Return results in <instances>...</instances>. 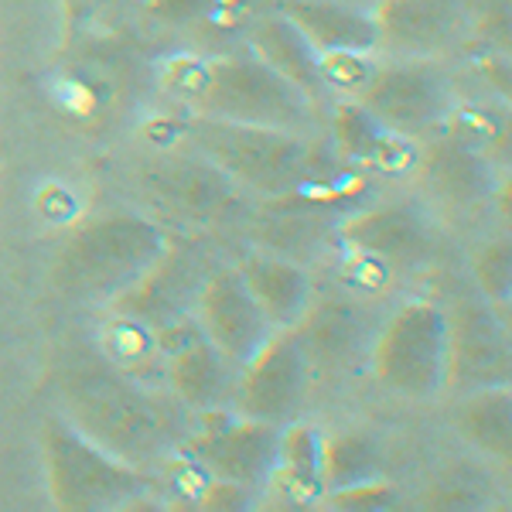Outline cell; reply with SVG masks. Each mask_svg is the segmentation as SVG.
<instances>
[{"label": "cell", "mask_w": 512, "mask_h": 512, "mask_svg": "<svg viewBox=\"0 0 512 512\" xmlns=\"http://www.w3.org/2000/svg\"><path fill=\"white\" fill-rule=\"evenodd\" d=\"M59 414L72 427L134 468L164 461L188 431L185 407L161 386L117 373L106 362H72L55 379Z\"/></svg>", "instance_id": "1"}, {"label": "cell", "mask_w": 512, "mask_h": 512, "mask_svg": "<svg viewBox=\"0 0 512 512\" xmlns=\"http://www.w3.org/2000/svg\"><path fill=\"white\" fill-rule=\"evenodd\" d=\"M178 144L192 147L205 161H212L226 178H233L243 192L260 195L267 202L287 198L301 188L338 175L321 144L308 134L260 127V123H236L181 113Z\"/></svg>", "instance_id": "2"}, {"label": "cell", "mask_w": 512, "mask_h": 512, "mask_svg": "<svg viewBox=\"0 0 512 512\" xmlns=\"http://www.w3.org/2000/svg\"><path fill=\"white\" fill-rule=\"evenodd\" d=\"M171 236L140 212H103L72 222L48 263V284L65 301L110 304L168 250Z\"/></svg>", "instance_id": "3"}, {"label": "cell", "mask_w": 512, "mask_h": 512, "mask_svg": "<svg viewBox=\"0 0 512 512\" xmlns=\"http://www.w3.org/2000/svg\"><path fill=\"white\" fill-rule=\"evenodd\" d=\"M41 458L52 506L65 512L130 509L151 495L144 468L113 458L89 437H82L62 414L41 424Z\"/></svg>", "instance_id": "4"}, {"label": "cell", "mask_w": 512, "mask_h": 512, "mask_svg": "<svg viewBox=\"0 0 512 512\" xmlns=\"http://www.w3.org/2000/svg\"><path fill=\"white\" fill-rule=\"evenodd\" d=\"M192 113L236 123H260V127L291 130V134H318V103L308 93L277 76L256 55L229 52L209 59L205 86L198 93Z\"/></svg>", "instance_id": "5"}, {"label": "cell", "mask_w": 512, "mask_h": 512, "mask_svg": "<svg viewBox=\"0 0 512 512\" xmlns=\"http://www.w3.org/2000/svg\"><path fill=\"white\" fill-rule=\"evenodd\" d=\"M134 188L161 216L185 226L216 229L243 216V188L192 147H164L134 164Z\"/></svg>", "instance_id": "6"}, {"label": "cell", "mask_w": 512, "mask_h": 512, "mask_svg": "<svg viewBox=\"0 0 512 512\" xmlns=\"http://www.w3.org/2000/svg\"><path fill=\"white\" fill-rule=\"evenodd\" d=\"M379 383L407 400H431L448 379V311L414 297L383 318L369 352Z\"/></svg>", "instance_id": "7"}, {"label": "cell", "mask_w": 512, "mask_h": 512, "mask_svg": "<svg viewBox=\"0 0 512 512\" xmlns=\"http://www.w3.org/2000/svg\"><path fill=\"white\" fill-rule=\"evenodd\" d=\"M280 431V424L243 417L233 407L198 410L195 420H188L181 451L192 454L212 478L260 492L267 489V478L274 472Z\"/></svg>", "instance_id": "8"}, {"label": "cell", "mask_w": 512, "mask_h": 512, "mask_svg": "<svg viewBox=\"0 0 512 512\" xmlns=\"http://www.w3.org/2000/svg\"><path fill=\"white\" fill-rule=\"evenodd\" d=\"M352 99L366 106L379 123L410 137L441 127L454 106V93L444 69L427 59L376 65L373 79Z\"/></svg>", "instance_id": "9"}, {"label": "cell", "mask_w": 512, "mask_h": 512, "mask_svg": "<svg viewBox=\"0 0 512 512\" xmlns=\"http://www.w3.org/2000/svg\"><path fill=\"white\" fill-rule=\"evenodd\" d=\"M164 355V386L185 410L233 407L239 369L202 335L195 315H181L158 325Z\"/></svg>", "instance_id": "10"}, {"label": "cell", "mask_w": 512, "mask_h": 512, "mask_svg": "<svg viewBox=\"0 0 512 512\" xmlns=\"http://www.w3.org/2000/svg\"><path fill=\"white\" fill-rule=\"evenodd\" d=\"M311 366L301 352L294 328H277L263 342V349L239 369L233 410L243 417L270 420V424H291L297 420L308 396Z\"/></svg>", "instance_id": "11"}, {"label": "cell", "mask_w": 512, "mask_h": 512, "mask_svg": "<svg viewBox=\"0 0 512 512\" xmlns=\"http://www.w3.org/2000/svg\"><path fill=\"white\" fill-rule=\"evenodd\" d=\"M383 315L359 294L311 297L308 311L294 325L301 352L311 369L345 373L369 359Z\"/></svg>", "instance_id": "12"}, {"label": "cell", "mask_w": 512, "mask_h": 512, "mask_svg": "<svg viewBox=\"0 0 512 512\" xmlns=\"http://www.w3.org/2000/svg\"><path fill=\"white\" fill-rule=\"evenodd\" d=\"M448 311V379L444 390L472 393L509 386V328L492 304L458 301Z\"/></svg>", "instance_id": "13"}, {"label": "cell", "mask_w": 512, "mask_h": 512, "mask_svg": "<svg viewBox=\"0 0 512 512\" xmlns=\"http://www.w3.org/2000/svg\"><path fill=\"white\" fill-rule=\"evenodd\" d=\"M192 315L198 321V328H202V335L209 338L236 369H243L246 362L263 349V342L277 332L267 321V315L260 311V304L253 301V294L246 291L236 267L209 270L202 291L195 297Z\"/></svg>", "instance_id": "14"}, {"label": "cell", "mask_w": 512, "mask_h": 512, "mask_svg": "<svg viewBox=\"0 0 512 512\" xmlns=\"http://www.w3.org/2000/svg\"><path fill=\"white\" fill-rule=\"evenodd\" d=\"M209 263L198 246L168 243L158 260L140 274L127 291H120L110 301V311L134 315L147 325H168L181 315H192L195 297L209 277Z\"/></svg>", "instance_id": "15"}, {"label": "cell", "mask_w": 512, "mask_h": 512, "mask_svg": "<svg viewBox=\"0 0 512 512\" xmlns=\"http://www.w3.org/2000/svg\"><path fill=\"white\" fill-rule=\"evenodd\" d=\"M328 130H332L335 158H342L352 168H366L386 178H403L417 171V137L379 123L355 99H335L332 113H328Z\"/></svg>", "instance_id": "16"}, {"label": "cell", "mask_w": 512, "mask_h": 512, "mask_svg": "<svg viewBox=\"0 0 512 512\" xmlns=\"http://www.w3.org/2000/svg\"><path fill=\"white\" fill-rule=\"evenodd\" d=\"M335 239L342 250H359L373 253L379 260L407 263V260H424L431 256L434 236L431 222L424 219V212L417 205H369L352 216L338 222Z\"/></svg>", "instance_id": "17"}, {"label": "cell", "mask_w": 512, "mask_h": 512, "mask_svg": "<svg viewBox=\"0 0 512 512\" xmlns=\"http://www.w3.org/2000/svg\"><path fill=\"white\" fill-rule=\"evenodd\" d=\"M414 175L424 181V188L437 202H444L448 209L472 212L485 198L499 188L489 158H482L472 147L458 144L454 137H437L431 144H420V158Z\"/></svg>", "instance_id": "18"}, {"label": "cell", "mask_w": 512, "mask_h": 512, "mask_svg": "<svg viewBox=\"0 0 512 512\" xmlns=\"http://www.w3.org/2000/svg\"><path fill=\"white\" fill-rule=\"evenodd\" d=\"M465 0H376L373 14L379 45L407 55L444 48L458 31Z\"/></svg>", "instance_id": "19"}, {"label": "cell", "mask_w": 512, "mask_h": 512, "mask_svg": "<svg viewBox=\"0 0 512 512\" xmlns=\"http://www.w3.org/2000/svg\"><path fill=\"white\" fill-rule=\"evenodd\" d=\"M236 270L274 328H294L315 297L311 274L284 253H250L236 263Z\"/></svg>", "instance_id": "20"}, {"label": "cell", "mask_w": 512, "mask_h": 512, "mask_svg": "<svg viewBox=\"0 0 512 512\" xmlns=\"http://www.w3.org/2000/svg\"><path fill=\"white\" fill-rule=\"evenodd\" d=\"M270 495L287 509H315L325 499L321 478V431L308 420H291L280 431V451L267 478Z\"/></svg>", "instance_id": "21"}, {"label": "cell", "mask_w": 512, "mask_h": 512, "mask_svg": "<svg viewBox=\"0 0 512 512\" xmlns=\"http://www.w3.org/2000/svg\"><path fill=\"white\" fill-rule=\"evenodd\" d=\"M277 11L308 38L315 52H335V48L373 52L379 48L376 21L362 7L342 4V0H284Z\"/></svg>", "instance_id": "22"}, {"label": "cell", "mask_w": 512, "mask_h": 512, "mask_svg": "<svg viewBox=\"0 0 512 512\" xmlns=\"http://www.w3.org/2000/svg\"><path fill=\"white\" fill-rule=\"evenodd\" d=\"M246 48L263 65H270L277 76H284L291 86L308 93L315 103L325 96L318 79V52L280 11L260 14V18L250 21V28H246Z\"/></svg>", "instance_id": "23"}, {"label": "cell", "mask_w": 512, "mask_h": 512, "mask_svg": "<svg viewBox=\"0 0 512 512\" xmlns=\"http://www.w3.org/2000/svg\"><path fill=\"white\" fill-rule=\"evenodd\" d=\"M99 355L117 373L137 379V383L168 390L164 386V355L158 345V328L147 325V321L123 315V311H110V318L99 328Z\"/></svg>", "instance_id": "24"}, {"label": "cell", "mask_w": 512, "mask_h": 512, "mask_svg": "<svg viewBox=\"0 0 512 512\" xmlns=\"http://www.w3.org/2000/svg\"><path fill=\"white\" fill-rule=\"evenodd\" d=\"M454 431L475 451L489 458L509 461L512 451V393L509 386H482V390L461 393L454 407Z\"/></svg>", "instance_id": "25"}, {"label": "cell", "mask_w": 512, "mask_h": 512, "mask_svg": "<svg viewBox=\"0 0 512 512\" xmlns=\"http://www.w3.org/2000/svg\"><path fill=\"white\" fill-rule=\"evenodd\" d=\"M383 475V451L369 434L362 431H335L321 434V478L325 492L345 489L355 482Z\"/></svg>", "instance_id": "26"}, {"label": "cell", "mask_w": 512, "mask_h": 512, "mask_svg": "<svg viewBox=\"0 0 512 512\" xmlns=\"http://www.w3.org/2000/svg\"><path fill=\"white\" fill-rule=\"evenodd\" d=\"M444 134L454 137L458 144L472 147L482 158H492L495 151H506L509 123L502 113L485 110V106H451L448 120L441 123Z\"/></svg>", "instance_id": "27"}, {"label": "cell", "mask_w": 512, "mask_h": 512, "mask_svg": "<svg viewBox=\"0 0 512 512\" xmlns=\"http://www.w3.org/2000/svg\"><path fill=\"white\" fill-rule=\"evenodd\" d=\"M373 52H355V48H335V52H318V79L321 89L335 99H352L359 89L373 79L376 72Z\"/></svg>", "instance_id": "28"}, {"label": "cell", "mask_w": 512, "mask_h": 512, "mask_svg": "<svg viewBox=\"0 0 512 512\" xmlns=\"http://www.w3.org/2000/svg\"><path fill=\"white\" fill-rule=\"evenodd\" d=\"M472 277L492 308H509L512 297V246L509 236H495L485 246H478L472 256Z\"/></svg>", "instance_id": "29"}, {"label": "cell", "mask_w": 512, "mask_h": 512, "mask_svg": "<svg viewBox=\"0 0 512 512\" xmlns=\"http://www.w3.org/2000/svg\"><path fill=\"white\" fill-rule=\"evenodd\" d=\"M205 72H209V59L205 55H192V52L168 55V59L158 62V86L181 113H192L195 99L205 86Z\"/></svg>", "instance_id": "30"}, {"label": "cell", "mask_w": 512, "mask_h": 512, "mask_svg": "<svg viewBox=\"0 0 512 512\" xmlns=\"http://www.w3.org/2000/svg\"><path fill=\"white\" fill-rule=\"evenodd\" d=\"M325 509H338V512H383V509H396L400 506V489L379 478H369V482H355L345 485V489H332L321 499Z\"/></svg>", "instance_id": "31"}, {"label": "cell", "mask_w": 512, "mask_h": 512, "mask_svg": "<svg viewBox=\"0 0 512 512\" xmlns=\"http://www.w3.org/2000/svg\"><path fill=\"white\" fill-rule=\"evenodd\" d=\"M342 280L359 294H376L393 280V263L379 260L373 253L345 250L342 253Z\"/></svg>", "instance_id": "32"}, {"label": "cell", "mask_w": 512, "mask_h": 512, "mask_svg": "<svg viewBox=\"0 0 512 512\" xmlns=\"http://www.w3.org/2000/svg\"><path fill=\"white\" fill-rule=\"evenodd\" d=\"M147 14L164 24H198L212 21L233 7V0H144Z\"/></svg>", "instance_id": "33"}, {"label": "cell", "mask_w": 512, "mask_h": 512, "mask_svg": "<svg viewBox=\"0 0 512 512\" xmlns=\"http://www.w3.org/2000/svg\"><path fill=\"white\" fill-rule=\"evenodd\" d=\"M35 212L41 222H48V226H72V222H79L76 195H72L65 185H59V181H48V185L38 188Z\"/></svg>", "instance_id": "34"}, {"label": "cell", "mask_w": 512, "mask_h": 512, "mask_svg": "<svg viewBox=\"0 0 512 512\" xmlns=\"http://www.w3.org/2000/svg\"><path fill=\"white\" fill-rule=\"evenodd\" d=\"M485 495L468 482H454V478H437V482L420 495L424 509H478Z\"/></svg>", "instance_id": "35"}]
</instances>
